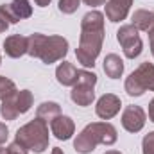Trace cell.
I'll use <instances>...</instances> for the list:
<instances>
[{
	"instance_id": "obj_31",
	"label": "cell",
	"mask_w": 154,
	"mask_h": 154,
	"mask_svg": "<svg viewBox=\"0 0 154 154\" xmlns=\"http://www.w3.org/2000/svg\"><path fill=\"white\" fill-rule=\"evenodd\" d=\"M104 154H122V152H120V151H113V149H111V151H106Z\"/></svg>"
},
{
	"instance_id": "obj_23",
	"label": "cell",
	"mask_w": 154,
	"mask_h": 154,
	"mask_svg": "<svg viewBox=\"0 0 154 154\" xmlns=\"http://www.w3.org/2000/svg\"><path fill=\"white\" fill-rule=\"evenodd\" d=\"M7 138H9V127H7L4 122H0V145L5 143Z\"/></svg>"
},
{
	"instance_id": "obj_10",
	"label": "cell",
	"mask_w": 154,
	"mask_h": 154,
	"mask_svg": "<svg viewBox=\"0 0 154 154\" xmlns=\"http://www.w3.org/2000/svg\"><path fill=\"white\" fill-rule=\"evenodd\" d=\"M147 122V113L142 106H125L122 111V127L127 133H140Z\"/></svg>"
},
{
	"instance_id": "obj_16",
	"label": "cell",
	"mask_w": 154,
	"mask_h": 154,
	"mask_svg": "<svg viewBox=\"0 0 154 154\" xmlns=\"http://www.w3.org/2000/svg\"><path fill=\"white\" fill-rule=\"evenodd\" d=\"M104 74L109 77V79H120L124 74V61L118 54H108L104 57Z\"/></svg>"
},
{
	"instance_id": "obj_15",
	"label": "cell",
	"mask_w": 154,
	"mask_h": 154,
	"mask_svg": "<svg viewBox=\"0 0 154 154\" xmlns=\"http://www.w3.org/2000/svg\"><path fill=\"white\" fill-rule=\"evenodd\" d=\"M77 77H79V70L75 68L74 63H68V61H63L57 65L56 68V79L61 86H74L77 82Z\"/></svg>"
},
{
	"instance_id": "obj_9",
	"label": "cell",
	"mask_w": 154,
	"mask_h": 154,
	"mask_svg": "<svg viewBox=\"0 0 154 154\" xmlns=\"http://www.w3.org/2000/svg\"><path fill=\"white\" fill-rule=\"evenodd\" d=\"M0 14L7 20L9 25L18 23L20 20L32 16V5L29 0H11V4L0 5Z\"/></svg>"
},
{
	"instance_id": "obj_3",
	"label": "cell",
	"mask_w": 154,
	"mask_h": 154,
	"mask_svg": "<svg viewBox=\"0 0 154 154\" xmlns=\"http://www.w3.org/2000/svg\"><path fill=\"white\" fill-rule=\"evenodd\" d=\"M118 140L116 127L111 122H91L88 124L74 140V149L79 154H91L95 147L100 145H113Z\"/></svg>"
},
{
	"instance_id": "obj_28",
	"label": "cell",
	"mask_w": 154,
	"mask_h": 154,
	"mask_svg": "<svg viewBox=\"0 0 154 154\" xmlns=\"http://www.w3.org/2000/svg\"><path fill=\"white\" fill-rule=\"evenodd\" d=\"M147 34H149V41H152V39H154V20H152V25H151V29L147 31Z\"/></svg>"
},
{
	"instance_id": "obj_5",
	"label": "cell",
	"mask_w": 154,
	"mask_h": 154,
	"mask_svg": "<svg viewBox=\"0 0 154 154\" xmlns=\"http://www.w3.org/2000/svg\"><path fill=\"white\" fill-rule=\"evenodd\" d=\"M124 90L129 97H142L145 91H154V65L145 61L134 72H131L125 82Z\"/></svg>"
},
{
	"instance_id": "obj_17",
	"label": "cell",
	"mask_w": 154,
	"mask_h": 154,
	"mask_svg": "<svg viewBox=\"0 0 154 154\" xmlns=\"http://www.w3.org/2000/svg\"><path fill=\"white\" fill-rule=\"evenodd\" d=\"M59 115H61V106L57 102H54V100H45L36 108V116L45 120L47 124H50L56 116Z\"/></svg>"
},
{
	"instance_id": "obj_21",
	"label": "cell",
	"mask_w": 154,
	"mask_h": 154,
	"mask_svg": "<svg viewBox=\"0 0 154 154\" xmlns=\"http://www.w3.org/2000/svg\"><path fill=\"white\" fill-rule=\"evenodd\" d=\"M0 154H29V151H27L22 143H18V142L14 140V142L9 143L7 147H0Z\"/></svg>"
},
{
	"instance_id": "obj_6",
	"label": "cell",
	"mask_w": 154,
	"mask_h": 154,
	"mask_svg": "<svg viewBox=\"0 0 154 154\" xmlns=\"http://www.w3.org/2000/svg\"><path fill=\"white\" fill-rule=\"evenodd\" d=\"M95 84H97V74L90 70H79L77 82L72 86L70 91L72 102L81 108L91 106V102L95 100Z\"/></svg>"
},
{
	"instance_id": "obj_25",
	"label": "cell",
	"mask_w": 154,
	"mask_h": 154,
	"mask_svg": "<svg viewBox=\"0 0 154 154\" xmlns=\"http://www.w3.org/2000/svg\"><path fill=\"white\" fill-rule=\"evenodd\" d=\"M7 29H9V23H7V20L0 14V34H2V32H5Z\"/></svg>"
},
{
	"instance_id": "obj_4",
	"label": "cell",
	"mask_w": 154,
	"mask_h": 154,
	"mask_svg": "<svg viewBox=\"0 0 154 154\" xmlns=\"http://www.w3.org/2000/svg\"><path fill=\"white\" fill-rule=\"evenodd\" d=\"M14 140L18 143H22L27 151H32L36 154H41L48 149V124L41 118H32L31 122H27L25 125H22L16 134Z\"/></svg>"
},
{
	"instance_id": "obj_30",
	"label": "cell",
	"mask_w": 154,
	"mask_h": 154,
	"mask_svg": "<svg viewBox=\"0 0 154 154\" xmlns=\"http://www.w3.org/2000/svg\"><path fill=\"white\" fill-rule=\"evenodd\" d=\"M149 45H151V54H152V57H154V39L149 41Z\"/></svg>"
},
{
	"instance_id": "obj_27",
	"label": "cell",
	"mask_w": 154,
	"mask_h": 154,
	"mask_svg": "<svg viewBox=\"0 0 154 154\" xmlns=\"http://www.w3.org/2000/svg\"><path fill=\"white\" fill-rule=\"evenodd\" d=\"M50 2H52V0H34V4H36L38 7H47Z\"/></svg>"
},
{
	"instance_id": "obj_1",
	"label": "cell",
	"mask_w": 154,
	"mask_h": 154,
	"mask_svg": "<svg viewBox=\"0 0 154 154\" xmlns=\"http://www.w3.org/2000/svg\"><path fill=\"white\" fill-rule=\"evenodd\" d=\"M104 13L91 9L88 11L81 20V36L79 47L75 50L77 63H81L84 68H93L95 61L102 50V43L106 36L104 29Z\"/></svg>"
},
{
	"instance_id": "obj_18",
	"label": "cell",
	"mask_w": 154,
	"mask_h": 154,
	"mask_svg": "<svg viewBox=\"0 0 154 154\" xmlns=\"http://www.w3.org/2000/svg\"><path fill=\"white\" fill-rule=\"evenodd\" d=\"M154 20V13L152 11H147V9H136L131 16V25H134L138 31H143L147 32L152 25Z\"/></svg>"
},
{
	"instance_id": "obj_24",
	"label": "cell",
	"mask_w": 154,
	"mask_h": 154,
	"mask_svg": "<svg viewBox=\"0 0 154 154\" xmlns=\"http://www.w3.org/2000/svg\"><path fill=\"white\" fill-rule=\"evenodd\" d=\"M81 2H84L90 7H97V5H104L106 4V0H81Z\"/></svg>"
},
{
	"instance_id": "obj_13",
	"label": "cell",
	"mask_w": 154,
	"mask_h": 154,
	"mask_svg": "<svg viewBox=\"0 0 154 154\" xmlns=\"http://www.w3.org/2000/svg\"><path fill=\"white\" fill-rule=\"evenodd\" d=\"M106 18L111 23H118L127 18L129 9L133 5V0H106Z\"/></svg>"
},
{
	"instance_id": "obj_14",
	"label": "cell",
	"mask_w": 154,
	"mask_h": 154,
	"mask_svg": "<svg viewBox=\"0 0 154 154\" xmlns=\"http://www.w3.org/2000/svg\"><path fill=\"white\" fill-rule=\"evenodd\" d=\"M27 48H29V38H25L22 34H11L4 39V52H5V56H9L13 59L25 56Z\"/></svg>"
},
{
	"instance_id": "obj_32",
	"label": "cell",
	"mask_w": 154,
	"mask_h": 154,
	"mask_svg": "<svg viewBox=\"0 0 154 154\" xmlns=\"http://www.w3.org/2000/svg\"><path fill=\"white\" fill-rule=\"evenodd\" d=\"M0 65H2V56H0Z\"/></svg>"
},
{
	"instance_id": "obj_19",
	"label": "cell",
	"mask_w": 154,
	"mask_h": 154,
	"mask_svg": "<svg viewBox=\"0 0 154 154\" xmlns=\"http://www.w3.org/2000/svg\"><path fill=\"white\" fill-rule=\"evenodd\" d=\"M18 90H16V84L14 81H11L9 77L0 75V100H5L7 97L14 95Z\"/></svg>"
},
{
	"instance_id": "obj_26",
	"label": "cell",
	"mask_w": 154,
	"mask_h": 154,
	"mask_svg": "<svg viewBox=\"0 0 154 154\" xmlns=\"http://www.w3.org/2000/svg\"><path fill=\"white\" fill-rule=\"evenodd\" d=\"M149 120L154 122V99L149 102Z\"/></svg>"
},
{
	"instance_id": "obj_11",
	"label": "cell",
	"mask_w": 154,
	"mask_h": 154,
	"mask_svg": "<svg viewBox=\"0 0 154 154\" xmlns=\"http://www.w3.org/2000/svg\"><path fill=\"white\" fill-rule=\"evenodd\" d=\"M120 108H122V100H120L118 95L104 93L95 104V113L102 120H111L113 116H116L120 113Z\"/></svg>"
},
{
	"instance_id": "obj_7",
	"label": "cell",
	"mask_w": 154,
	"mask_h": 154,
	"mask_svg": "<svg viewBox=\"0 0 154 154\" xmlns=\"http://www.w3.org/2000/svg\"><path fill=\"white\" fill-rule=\"evenodd\" d=\"M34 104V97L31 90H20L14 95L7 97L0 104V116L4 120H14L20 115L27 113Z\"/></svg>"
},
{
	"instance_id": "obj_12",
	"label": "cell",
	"mask_w": 154,
	"mask_h": 154,
	"mask_svg": "<svg viewBox=\"0 0 154 154\" xmlns=\"http://www.w3.org/2000/svg\"><path fill=\"white\" fill-rule=\"evenodd\" d=\"M50 133L57 138V140H70L75 133V124L74 120L70 118L68 115H59L56 116L52 122H50Z\"/></svg>"
},
{
	"instance_id": "obj_22",
	"label": "cell",
	"mask_w": 154,
	"mask_h": 154,
	"mask_svg": "<svg viewBox=\"0 0 154 154\" xmlns=\"http://www.w3.org/2000/svg\"><path fill=\"white\" fill-rule=\"evenodd\" d=\"M142 154H154V131H149L142 140Z\"/></svg>"
},
{
	"instance_id": "obj_2",
	"label": "cell",
	"mask_w": 154,
	"mask_h": 154,
	"mask_svg": "<svg viewBox=\"0 0 154 154\" xmlns=\"http://www.w3.org/2000/svg\"><path fill=\"white\" fill-rule=\"evenodd\" d=\"M27 54L34 59H39L45 65L57 63L68 54V39L59 34L47 36L41 32H32L29 36Z\"/></svg>"
},
{
	"instance_id": "obj_29",
	"label": "cell",
	"mask_w": 154,
	"mask_h": 154,
	"mask_svg": "<svg viewBox=\"0 0 154 154\" xmlns=\"http://www.w3.org/2000/svg\"><path fill=\"white\" fill-rule=\"evenodd\" d=\"M50 154H65V152H63V149H61V147H54Z\"/></svg>"
},
{
	"instance_id": "obj_8",
	"label": "cell",
	"mask_w": 154,
	"mask_h": 154,
	"mask_svg": "<svg viewBox=\"0 0 154 154\" xmlns=\"http://www.w3.org/2000/svg\"><path fill=\"white\" fill-rule=\"evenodd\" d=\"M116 41L120 43L124 56L127 59H134L142 54L143 50V41L138 34V29L131 23L127 25H120V29L116 31Z\"/></svg>"
},
{
	"instance_id": "obj_20",
	"label": "cell",
	"mask_w": 154,
	"mask_h": 154,
	"mask_svg": "<svg viewBox=\"0 0 154 154\" xmlns=\"http://www.w3.org/2000/svg\"><path fill=\"white\" fill-rule=\"evenodd\" d=\"M79 7H81V0H59L57 2V9L63 14H74Z\"/></svg>"
}]
</instances>
